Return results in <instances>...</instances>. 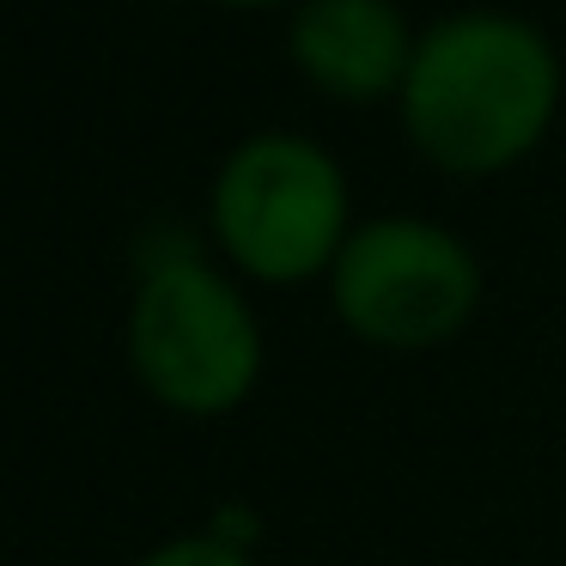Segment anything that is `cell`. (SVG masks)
<instances>
[{"instance_id": "obj_1", "label": "cell", "mask_w": 566, "mask_h": 566, "mask_svg": "<svg viewBox=\"0 0 566 566\" xmlns=\"http://www.w3.org/2000/svg\"><path fill=\"white\" fill-rule=\"evenodd\" d=\"M560 104V62L530 19L451 13L420 31L402 80V123L420 159L451 177H493L536 153Z\"/></svg>"}, {"instance_id": "obj_2", "label": "cell", "mask_w": 566, "mask_h": 566, "mask_svg": "<svg viewBox=\"0 0 566 566\" xmlns=\"http://www.w3.org/2000/svg\"><path fill=\"white\" fill-rule=\"evenodd\" d=\"M128 371L159 408L184 420H220L262 384V323L196 250L153 256L128 298Z\"/></svg>"}, {"instance_id": "obj_3", "label": "cell", "mask_w": 566, "mask_h": 566, "mask_svg": "<svg viewBox=\"0 0 566 566\" xmlns=\"http://www.w3.org/2000/svg\"><path fill=\"white\" fill-rule=\"evenodd\" d=\"M213 238L226 262L262 286H298L335 269L347 226V177L305 135H250L213 177Z\"/></svg>"}, {"instance_id": "obj_4", "label": "cell", "mask_w": 566, "mask_h": 566, "mask_svg": "<svg viewBox=\"0 0 566 566\" xmlns=\"http://www.w3.org/2000/svg\"><path fill=\"white\" fill-rule=\"evenodd\" d=\"M329 305L347 335L384 354H432L481 311V262L451 226L390 213L354 226L329 269Z\"/></svg>"}, {"instance_id": "obj_5", "label": "cell", "mask_w": 566, "mask_h": 566, "mask_svg": "<svg viewBox=\"0 0 566 566\" xmlns=\"http://www.w3.org/2000/svg\"><path fill=\"white\" fill-rule=\"evenodd\" d=\"M415 43L420 38H408V19L390 0H305L286 31V50L305 80L347 104L402 92Z\"/></svg>"}, {"instance_id": "obj_6", "label": "cell", "mask_w": 566, "mask_h": 566, "mask_svg": "<svg viewBox=\"0 0 566 566\" xmlns=\"http://www.w3.org/2000/svg\"><path fill=\"white\" fill-rule=\"evenodd\" d=\"M135 566H256V560H250V548L213 536V530H189V536H165Z\"/></svg>"}, {"instance_id": "obj_7", "label": "cell", "mask_w": 566, "mask_h": 566, "mask_svg": "<svg viewBox=\"0 0 566 566\" xmlns=\"http://www.w3.org/2000/svg\"><path fill=\"white\" fill-rule=\"evenodd\" d=\"M213 7H274V0H213Z\"/></svg>"}]
</instances>
